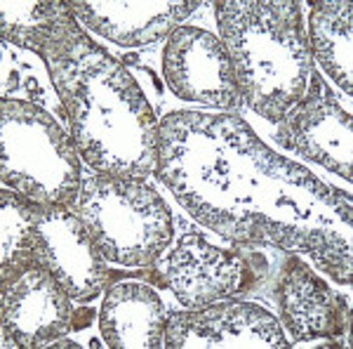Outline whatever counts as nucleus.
Instances as JSON below:
<instances>
[{
  "label": "nucleus",
  "mask_w": 353,
  "mask_h": 349,
  "mask_svg": "<svg viewBox=\"0 0 353 349\" xmlns=\"http://www.w3.org/2000/svg\"><path fill=\"white\" fill-rule=\"evenodd\" d=\"M158 175L201 225L238 245L304 250L353 279L351 196L273 153L233 113L174 111L158 128Z\"/></svg>",
  "instance_id": "nucleus-1"
},
{
  "label": "nucleus",
  "mask_w": 353,
  "mask_h": 349,
  "mask_svg": "<svg viewBox=\"0 0 353 349\" xmlns=\"http://www.w3.org/2000/svg\"><path fill=\"white\" fill-rule=\"evenodd\" d=\"M83 161L101 175L144 180L158 165V121L141 88L83 26L41 57Z\"/></svg>",
  "instance_id": "nucleus-2"
},
{
  "label": "nucleus",
  "mask_w": 353,
  "mask_h": 349,
  "mask_svg": "<svg viewBox=\"0 0 353 349\" xmlns=\"http://www.w3.org/2000/svg\"><path fill=\"white\" fill-rule=\"evenodd\" d=\"M214 10L243 104L281 123L316 73L299 3L217 0Z\"/></svg>",
  "instance_id": "nucleus-3"
},
{
  "label": "nucleus",
  "mask_w": 353,
  "mask_h": 349,
  "mask_svg": "<svg viewBox=\"0 0 353 349\" xmlns=\"http://www.w3.org/2000/svg\"><path fill=\"white\" fill-rule=\"evenodd\" d=\"M0 180L33 203L73 205L81 191V151L43 106L3 100Z\"/></svg>",
  "instance_id": "nucleus-4"
},
{
  "label": "nucleus",
  "mask_w": 353,
  "mask_h": 349,
  "mask_svg": "<svg viewBox=\"0 0 353 349\" xmlns=\"http://www.w3.org/2000/svg\"><path fill=\"white\" fill-rule=\"evenodd\" d=\"M71 208L104 260L123 267L153 265L172 238L170 208L156 189L137 177H88Z\"/></svg>",
  "instance_id": "nucleus-5"
},
{
  "label": "nucleus",
  "mask_w": 353,
  "mask_h": 349,
  "mask_svg": "<svg viewBox=\"0 0 353 349\" xmlns=\"http://www.w3.org/2000/svg\"><path fill=\"white\" fill-rule=\"evenodd\" d=\"M36 262L64 285L71 300H94L109 283L104 255L71 205L33 203Z\"/></svg>",
  "instance_id": "nucleus-6"
},
{
  "label": "nucleus",
  "mask_w": 353,
  "mask_h": 349,
  "mask_svg": "<svg viewBox=\"0 0 353 349\" xmlns=\"http://www.w3.org/2000/svg\"><path fill=\"white\" fill-rule=\"evenodd\" d=\"M163 71L170 90L184 102L236 111L243 104L224 43L196 26H176L168 36Z\"/></svg>",
  "instance_id": "nucleus-7"
},
{
  "label": "nucleus",
  "mask_w": 353,
  "mask_h": 349,
  "mask_svg": "<svg viewBox=\"0 0 353 349\" xmlns=\"http://www.w3.org/2000/svg\"><path fill=\"white\" fill-rule=\"evenodd\" d=\"M278 140L288 149L353 180V121L318 73L306 95L283 116Z\"/></svg>",
  "instance_id": "nucleus-8"
},
{
  "label": "nucleus",
  "mask_w": 353,
  "mask_h": 349,
  "mask_svg": "<svg viewBox=\"0 0 353 349\" xmlns=\"http://www.w3.org/2000/svg\"><path fill=\"white\" fill-rule=\"evenodd\" d=\"M0 323L19 347H52L73 328L71 295L43 265H28L0 281Z\"/></svg>",
  "instance_id": "nucleus-9"
},
{
  "label": "nucleus",
  "mask_w": 353,
  "mask_h": 349,
  "mask_svg": "<svg viewBox=\"0 0 353 349\" xmlns=\"http://www.w3.org/2000/svg\"><path fill=\"white\" fill-rule=\"evenodd\" d=\"M165 347L224 349V347H290L281 326L266 309L250 302H224L196 312H176L165 323Z\"/></svg>",
  "instance_id": "nucleus-10"
},
{
  "label": "nucleus",
  "mask_w": 353,
  "mask_h": 349,
  "mask_svg": "<svg viewBox=\"0 0 353 349\" xmlns=\"http://www.w3.org/2000/svg\"><path fill=\"white\" fill-rule=\"evenodd\" d=\"M163 279L186 307L201 309L224 297L248 293V265L238 253H229L205 241L201 234H186L170 253Z\"/></svg>",
  "instance_id": "nucleus-11"
},
{
  "label": "nucleus",
  "mask_w": 353,
  "mask_h": 349,
  "mask_svg": "<svg viewBox=\"0 0 353 349\" xmlns=\"http://www.w3.org/2000/svg\"><path fill=\"white\" fill-rule=\"evenodd\" d=\"M283 321L297 342L327 337L330 347H351V312L344 297L334 295L306 262L290 255L278 279Z\"/></svg>",
  "instance_id": "nucleus-12"
},
{
  "label": "nucleus",
  "mask_w": 353,
  "mask_h": 349,
  "mask_svg": "<svg viewBox=\"0 0 353 349\" xmlns=\"http://www.w3.org/2000/svg\"><path fill=\"white\" fill-rule=\"evenodd\" d=\"M203 3L196 0H68L78 24L125 48H141L170 36Z\"/></svg>",
  "instance_id": "nucleus-13"
},
{
  "label": "nucleus",
  "mask_w": 353,
  "mask_h": 349,
  "mask_svg": "<svg viewBox=\"0 0 353 349\" xmlns=\"http://www.w3.org/2000/svg\"><path fill=\"white\" fill-rule=\"evenodd\" d=\"M163 302L153 288L137 281L109 288L99 314V328L113 349L165 347Z\"/></svg>",
  "instance_id": "nucleus-14"
},
{
  "label": "nucleus",
  "mask_w": 353,
  "mask_h": 349,
  "mask_svg": "<svg viewBox=\"0 0 353 349\" xmlns=\"http://www.w3.org/2000/svg\"><path fill=\"white\" fill-rule=\"evenodd\" d=\"M81 28L68 3L48 0V3H0V36L3 43L26 48L38 57H45L54 45H59L68 33Z\"/></svg>",
  "instance_id": "nucleus-15"
},
{
  "label": "nucleus",
  "mask_w": 353,
  "mask_h": 349,
  "mask_svg": "<svg viewBox=\"0 0 353 349\" xmlns=\"http://www.w3.org/2000/svg\"><path fill=\"white\" fill-rule=\"evenodd\" d=\"M311 55L327 76L353 93V5L349 0H321L313 5L309 19Z\"/></svg>",
  "instance_id": "nucleus-16"
},
{
  "label": "nucleus",
  "mask_w": 353,
  "mask_h": 349,
  "mask_svg": "<svg viewBox=\"0 0 353 349\" xmlns=\"http://www.w3.org/2000/svg\"><path fill=\"white\" fill-rule=\"evenodd\" d=\"M0 281H8L28 265H36V220L33 201L0 191Z\"/></svg>",
  "instance_id": "nucleus-17"
}]
</instances>
